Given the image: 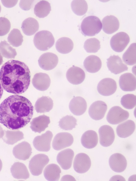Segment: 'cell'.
<instances>
[{"label": "cell", "mask_w": 136, "mask_h": 181, "mask_svg": "<svg viewBox=\"0 0 136 181\" xmlns=\"http://www.w3.org/2000/svg\"><path fill=\"white\" fill-rule=\"evenodd\" d=\"M61 170L57 164H51L47 166L44 171V176L48 181H58L60 178Z\"/></svg>", "instance_id": "31"}, {"label": "cell", "mask_w": 136, "mask_h": 181, "mask_svg": "<svg viewBox=\"0 0 136 181\" xmlns=\"http://www.w3.org/2000/svg\"><path fill=\"white\" fill-rule=\"evenodd\" d=\"M121 103L125 108L128 109H132L136 105V96L132 94L125 95L121 97Z\"/></svg>", "instance_id": "41"}, {"label": "cell", "mask_w": 136, "mask_h": 181, "mask_svg": "<svg viewBox=\"0 0 136 181\" xmlns=\"http://www.w3.org/2000/svg\"><path fill=\"white\" fill-rule=\"evenodd\" d=\"M11 28V23L7 18L0 17V36H4L9 32Z\"/></svg>", "instance_id": "42"}, {"label": "cell", "mask_w": 136, "mask_h": 181, "mask_svg": "<svg viewBox=\"0 0 136 181\" xmlns=\"http://www.w3.org/2000/svg\"><path fill=\"white\" fill-rule=\"evenodd\" d=\"M102 30L108 34H112L117 31L119 27V22L118 18L113 15L105 17L102 21Z\"/></svg>", "instance_id": "24"}, {"label": "cell", "mask_w": 136, "mask_h": 181, "mask_svg": "<svg viewBox=\"0 0 136 181\" xmlns=\"http://www.w3.org/2000/svg\"><path fill=\"white\" fill-rule=\"evenodd\" d=\"M91 166V161L89 157L84 153L77 154L74 159L73 167L75 170L79 173L87 172Z\"/></svg>", "instance_id": "10"}, {"label": "cell", "mask_w": 136, "mask_h": 181, "mask_svg": "<svg viewBox=\"0 0 136 181\" xmlns=\"http://www.w3.org/2000/svg\"><path fill=\"white\" fill-rule=\"evenodd\" d=\"M117 86L116 81L110 78H106L101 80L97 86L99 93L104 96H109L116 91Z\"/></svg>", "instance_id": "13"}, {"label": "cell", "mask_w": 136, "mask_h": 181, "mask_svg": "<svg viewBox=\"0 0 136 181\" xmlns=\"http://www.w3.org/2000/svg\"><path fill=\"white\" fill-rule=\"evenodd\" d=\"M77 120L73 116L66 115L62 118L59 122V125L62 129L71 130L77 125Z\"/></svg>", "instance_id": "39"}, {"label": "cell", "mask_w": 136, "mask_h": 181, "mask_svg": "<svg viewBox=\"0 0 136 181\" xmlns=\"http://www.w3.org/2000/svg\"><path fill=\"white\" fill-rule=\"evenodd\" d=\"M3 62V57L0 53V65H2Z\"/></svg>", "instance_id": "47"}, {"label": "cell", "mask_w": 136, "mask_h": 181, "mask_svg": "<svg viewBox=\"0 0 136 181\" xmlns=\"http://www.w3.org/2000/svg\"><path fill=\"white\" fill-rule=\"evenodd\" d=\"M34 0H21L19 4L21 9L25 11L29 10Z\"/></svg>", "instance_id": "43"}, {"label": "cell", "mask_w": 136, "mask_h": 181, "mask_svg": "<svg viewBox=\"0 0 136 181\" xmlns=\"http://www.w3.org/2000/svg\"><path fill=\"white\" fill-rule=\"evenodd\" d=\"M5 133L4 131L0 125V139L3 136Z\"/></svg>", "instance_id": "45"}, {"label": "cell", "mask_w": 136, "mask_h": 181, "mask_svg": "<svg viewBox=\"0 0 136 181\" xmlns=\"http://www.w3.org/2000/svg\"><path fill=\"white\" fill-rule=\"evenodd\" d=\"M99 142L102 146L107 147L113 143L115 138V135L111 127L108 125H103L99 128Z\"/></svg>", "instance_id": "12"}, {"label": "cell", "mask_w": 136, "mask_h": 181, "mask_svg": "<svg viewBox=\"0 0 136 181\" xmlns=\"http://www.w3.org/2000/svg\"><path fill=\"white\" fill-rule=\"evenodd\" d=\"M71 6L73 12L78 16L84 15L88 10V5L85 0H73L71 2Z\"/></svg>", "instance_id": "36"}, {"label": "cell", "mask_w": 136, "mask_h": 181, "mask_svg": "<svg viewBox=\"0 0 136 181\" xmlns=\"http://www.w3.org/2000/svg\"><path fill=\"white\" fill-rule=\"evenodd\" d=\"M50 82L49 75L42 72L35 74L32 80L33 86L37 90L41 91L47 90L50 87Z\"/></svg>", "instance_id": "20"}, {"label": "cell", "mask_w": 136, "mask_h": 181, "mask_svg": "<svg viewBox=\"0 0 136 181\" xmlns=\"http://www.w3.org/2000/svg\"><path fill=\"white\" fill-rule=\"evenodd\" d=\"M98 138L96 132L92 130H88L82 135L81 139L83 146L88 149H91L97 145Z\"/></svg>", "instance_id": "25"}, {"label": "cell", "mask_w": 136, "mask_h": 181, "mask_svg": "<svg viewBox=\"0 0 136 181\" xmlns=\"http://www.w3.org/2000/svg\"><path fill=\"white\" fill-rule=\"evenodd\" d=\"M107 60V66L112 73L117 75L128 70L127 65L123 63L118 56H111Z\"/></svg>", "instance_id": "16"}, {"label": "cell", "mask_w": 136, "mask_h": 181, "mask_svg": "<svg viewBox=\"0 0 136 181\" xmlns=\"http://www.w3.org/2000/svg\"><path fill=\"white\" fill-rule=\"evenodd\" d=\"M84 48L87 52H97L100 48V42L95 38L88 39L84 42Z\"/></svg>", "instance_id": "40"}, {"label": "cell", "mask_w": 136, "mask_h": 181, "mask_svg": "<svg viewBox=\"0 0 136 181\" xmlns=\"http://www.w3.org/2000/svg\"><path fill=\"white\" fill-rule=\"evenodd\" d=\"M53 135L50 131L40 136H37L34 138L33 145L35 148L40 151L48 152L50 148V143Z\"/></svg>", "instance_id": "8"}, {"label": "cell", "mask_w": 136, "mask_h": 181, "mask_svg": "<svg viewBox=\"0 0 136 181\" xmlns=\"http://www.w3.org/2000/svg\"><path fill=\"white\" fill-rule=\"evenodd\" d=\"M3 90L2 87L0 82V100L2 96L3 93Z\"/></svg>", "instance_id": "46"}, {"label": "cell", "mask_w": 136, "mask_h": 181, "mask_svg": "<svg viewBox=\"0 0 136 181\" xmlns=\"http://www.w3.org/2000/svg\"><path fill=\"white\" fill-rule=\"evenodd\" d=\"M32 153V148L30 144L24 141L14 147L13 154L15 157L19 160H25L30 157Z\"/></svg>", "instance_id": "18"}, {"label": "cell", "mask_w": 136, "mask_h": 181, "mask_svg": "<svg viewBox=\"0 0 136 181\" xmlns=\"http://www.w3.org/2000/svg\"><path fill=\"white\" fill-rule=\"evenodd\" d=\"M74 156V152L72 149H66L58 153L57 160L63 169L67 170L71 167Z\"/></svg>", "instance_id": "19"}, {"label": "cell", "mask_w": 136, "mask_h": 181, "mask_svg": "<svg viewBox=\"0 0 136 181\" xmlns=\"http://www.w3.org/2000/svg\"><path fill=\"white\" fill-rule=\"evenodd\" d=\"M56 48L59 52L63 54H67L73 49V43L72 40L69 38L62 37L57 41Z\"/></svg>", "instance_id": "32"}, {"label": "cell", "mask_w": 136, "mask_h": 181, "mask_svg": "<svg viewBox=\"0 0 136 181\" xmlns=\"http://www.w3.org/2000/svg\"><path fill=\"white\" fill-rule=\"evenodd\" d=\"M66 76L70 83L74 85H78L83 81L86 75L84 71L82 68L73 66L67 71Z\"/></svg>", "instance_id": "17"}, {"label": "cell", "mask_w": 136, "mask_h": 181, "mask_svg": "<svg viewBox=\"0 0 136 181\" xmlns=\"http://www.w3.org/2000/svg\"><path fill=\"white\" fill-rule=\"evenodd\" d=\"M21 28L25 35L31 36L38 31L39 28V24L36 19L33 17H29L23 21Z\"/></svg>", "instance_id": "30"}, {"label": "cell", "mask_w": 136, "mask_h": 181, "mask_svg": "<svg viewBox=\"0 0 136 181\" xmlns=\"http://www.w3.org/2000/svg\"><path fill=\"white\" fill-rule=\"evenodd\" d=\"M11 172L13 176L17 179H26L29 177L26 166L21 162L15 163L11 167Z\"/></svg>", "instance_id": "28"}, {"label": "cell", "mask_w": 136, "mask_h": 181, "mask_svg": "<svg viewBox=\"0 0 136 181\" xmlns=\"http://www.w3.org/2000/svg\"><path fill=\"white\" fill-rule=\"evenodd\" d=\"M0 52L3 57L7 59H14L17 54L15 49L5 40L0 42Z\"/></svg>", "instance_id": "38"}, {"label": "cell", "mask_w": 136, "mask_h": 181, "mask_svg": "<svg viewBox=\"0 0 136 181\" xmlns=\"http://www.w3.org/2000/svg\"><path fill=\"white\" fill-rule=\"evenodd\" d=\"M1 5H0V13L1 12Z\"/></svg>", "instance_id": "49"}, {"label": "cell", "mask_w": 136, "mask_h": 181, "mask_svg": "<svg viewBox=\"0 0 136 181\" xmlns=\"http://www.w3.org/2000/svg\"><path fill=\"white\" fill-rule=\"evenodd\" d=\"M109 164L112 170L117 173H121L126 169L127 163L123 155L119 153H116L110 157Z\"/></svg>", "instance_id": "15"}, {"label": "cell", "mask_w": 136, "mask_h": 181, "mask_svg": "<svg viewBox=\"0 0 136 181\" xmlns=\"http://www.w3.org/2000/svg\"><path fill=\"white\" fill-rule=\"evenodd\" d=\"M129 41L128 35L125 32H120L112 37L110 40V45L114 51L120 52L123 51Z\"/></svg>", "instance_id": "7"}, {"label": "cell", "mask_w": 136, "mask_h": 181, "mask_svg": "<svg viewBox=\"0 0 136 181\" xmlns=\"http://www.w3.org/2000/svg\"><path fill=\"white\" fill-rule=\"evenodd\" d=\"M100 59L95 55H90L87 57L83 62V65L87 71L90 73L98 72L102 66Z\"/></svg>", "instance_id": "27"}, {"label": "cell", "mask_w": 136, "mask_h": 181, "mask_svg": "<svg viewBox=\"0 0 136 181\" xmlns=\"http://www.w3.org/2000/svg\"><path fill=\"white\" fill-rule=\"evenodd\" d=\"M4 131L5 135L2 138L8 144L13 145L24 138L23 133L20 131Z\"/></svg>", "instance_id": "33"}, {"label": "cell", "mask_w": 136, "mask_h": 181, "mask_svg": "<svg viewBox=\"0 0 136 181\" xmlns=\"http://www.w3.org/2000/svg\"><path fill=\"white\" fill-rule=\"evenodd\" d=\"M50 123V117L44 115L33 118L30 122V128L35 132L40 133L45 130Z\"/></svg>", "instance_id": "23"}, {"label": "cell", "mask_w": 136, "mask_h": 181, "mask_svg": "<svg viewBox=\"0 0 136 181\" xmlns=\"http://www.w3.org/2000/svg\"><path fill=\"white\" fill-rule=\"evenodd\" d=\"M33 110L31 103L26 98L11 95L0 105V123L10 129L18 130L30 121Z\"/></svg>", "instance_id": "1"}, {"label": "cell", "mask_w": 136, "mask_h": 181, "mask_svg": "<svg viewBox=\"0 0 136 181\" xmlns=\"http://www.w3.org/2000/svg\"><path fill=\"white\" fill-rule=\"evenodd\" d=\"M23 37L20 30L14 28L9 34L8 40L13 46L18 47L22 44L23 41Z\"/></svg>", "instance_id": "37"}, {"label": "cell", "mask_w": 136, "mask_h": 181, "mask_svg": "<svg viewBox=\"0 0 136 181\" xmlns=\"http://www.w3.org/2000/svg\"><path fill=\"white\" fill-rule=\"evenodd\" d=\"M2 161L0 159V172L2 169Z\"/></svg>", "instance_id": "48"}, {"label": "cell", "mask_w": 136, "mask_h": 181, "mask_svg": "<svg viewBox=\"0 0 136 181\" xmlns=\"http://www.w3.org/2000/svg\"><path fill=\"white\" fill-rule=\"evenodd\" d=\"M53 102L48 96H43L38 98L34 105L35 110L37 113L49 112L53 108Z\"/></svg>", "instance_id": "29"}, {"label": "cell", "mask_w": 136, "mask_h": 181, "mask_svg": "<svg viewBox=\"0 0 136 181\" xmlns=\"http://www.w3.org/2000/svg\"><path fill=\"white\" fill-rule=\"evenodd\" d=\"M51 10L50 3L45 0H41L35 6L34 12L35 15L39 18H44L50 13Z\"/></svg>", "instance_id": "34"}, {"label": "cell", "mask_w": 136, "mask_h": 181, "mask_svg": "<svg viewBox=\"0 0 136 181\" xmlns=\"http://www.w3.org/2000/svg\"><path fill=\"white\" fill-rule=\"evenodd\" d=\"M49 161L48 157L45 154H40L35 155L29 163V167L31 173L34 176L40 175Z\"/></svg>", "instance_id": "5"}, {"label": "cell", "mask_w": 136, "mask_h": 181, "mask_svg": "<svg viewBox=\"0 0 136 181\" xmlns=\"http://www.w3.org/2000/svg\"><path fill=\"white\" fill-rule=\"evenodd\" d=\"M73 142V137L70 133L60 132L55 136L52 142V146L54 150L59 151L70 146Z\"/></svg>", "instance_id": "9"}, {"label": "cell", "mask_w": 136, "mask_h": 181, "mask_svg": "<svg viewBox=\"0 0 136 181\" xmlns=\"http://www.w3.org/2000/svg\"><path fill=\"white\" fill-rule=\"evenodd\" d=\"M58 62V58L55 54L50 52L45 53L40 57L38 63L40 67L45 70H50L54 68Z\"/></svg>", "instance_id": "11"}, {"label": "cell", "mask_w": 136, "mask_h": 181, "mask_svg": "<svg viewBox=\"0 0 136 181\" xmlns=\"http://www.w3.org/2000/svg\"><path fill=\"white\" fill-rule=\"evenodd\" d=\"M69 107L70 110L74 115L80 116L86 112L87 105L86 100L83 98L77 96L71 100Z\"/></svg>", "instance_id": "22"}, {"label": "cell", "mask_w": 136, "mask_h": 181, "mask_svg": "<svg viewBox=\"0 0 136 181\" xmlns=\"http://www.w3.org/2000/svg\"><path fill=\"white\" fill-rule=\"evenodd\" d=\"M136 43H132L122 56L123 60L126 64L129 65L136 64Z\"/></svg>", "instance_id": "35"}, {"label": "cell", "mask_w": 136, "mask_h": 181, "mask_svg": "<svg viewBox=\"0 0 136 181\" xmlns=\"http://www.w3.org/2000/svg\"><path fill=\"white\" fill-rule=\"evenodd\" d=\"M135 129L134 122L128 120L119 124L116 128V133L121 138H127L134 132Z\"/></svg>", "instance_id": "26"}, {"label": "cell", "mask_w": 136, "mask_h": 181, "mask_svg": "<svg viewBox=\"0 0 136 181\" xmlns=\"http://www.w3.org/2000/svg\"><path fill=\"white\" fill-rule=\"evenodd\" d=\"M119 83L120 88L124 91H132L136 90V78L131 73H126L121 75Z\"/></svg>", "instance_id": "21"}, {"label": "cell", "mask_w": 136, "mask_h": 181, "mask_svg": "<svg viewBox=\"0 0 136 181\" xmlns=\"http://www.w3.org/2000/svg\"><path fill=\"white\" fill-rule=\"evenodd\" d=\"M0 80L3 89L8 93L21 94L28 89L31 73L28 66L18 60H11L5 63L0 70Z\"/></svg>", "instance_id": "2"}, {"label": "cell", "mask_w": 136, "mask_h": 181, "mask_svg": "<svg viewBox=\"0 0 136 181\" xmlns=\"http://www.w3.org/2000/svg\"><path fill=\"white\" fill-rule=\"evenodd\" d=\"M107 109L106 104L101 100L96 101L90 106L88 111L90 116L93 119L99 120L104 117Z\"/></svg>", "instance_id": "14"}, {"label": "cell", "mask_w": 136, "mask_h": 181, "mask_svg": "<svg viewBox=\"0 0 136 181\" xmlns=\"http://www.w3.org/2000/svg\"><path fill=\"white\" fill-rule=\"evenodd\" d=\"M102 28V22L98 17L90 15L84 18L80 26L81 32L85 36H93L97 35Z\"/></svg>", "instance_id": "3"}, {"label": "cell", "mask_w": 136, "mask_h": 181, "mask_svg": "<svg viewBox=\"0 0 136 181\" xmlns=\"http://www.w3.org/2000/svg\"><path fill=\"white\" fill-rule=\"evenodd\" d=\"M129 116L128 111L118 106H115L110 109L107 115L106 119L109 123L116 125L127 119Z\"/></svg>", "instance_id": "6"}, {"label": "cell", "mask_w": 136, "mask_h": 181, "mask_svg": "<svg viewBox=\"0 0 136 181\" xmlns=\"http://www.w3.org/2000/svg\"><path fill=\"white\" fill-rule=\"evenodd\" d=\"M33 42L38 49L44 51L50 49L53 46L55 40L51 33L47 30H43L35 34Z\"/></svg>", "instance_id": "4"}, {"label": "cell", "mask_w": 136, "mask_h": 181, "mask_svg": "<svg viewBox=\"0 0 136 181\" xmlns=\"http://www.w3.org/2000/svg\"><path fill=\"white\" fill-rule=\"evenodd\" d=\"M3 5L8 8H12L18 2V0H1Z\"/></svg>", "instance_id": "44"}]
</instances>
